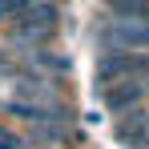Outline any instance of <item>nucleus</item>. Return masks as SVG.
Returning <instances> with one entry per match:
<instances>
[]
</instances>
